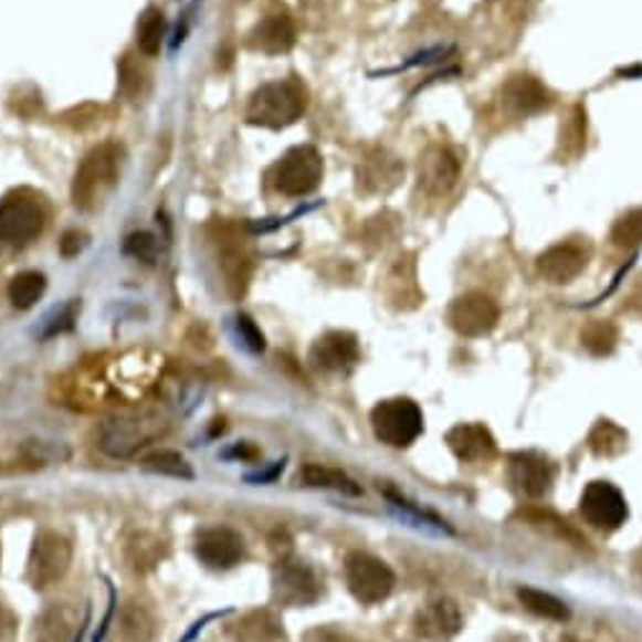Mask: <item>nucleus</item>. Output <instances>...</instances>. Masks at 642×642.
Listing matches in <instances>:
<instances>
[{
  "mask_svg": "<svg viewBox=\"0 0 642 642\" xmlns=\"http://www.w3.org/2000/svg\"><path fill=\"white\" fill-rule=\"evenodd\" d=\"M309 94L298 78H281V82L263 84L261 90L251 96L245 119L249 125L281 129L294 125V122L306 112Z\"/></svg>",
  "mask_w": 642,
  "mask_h": 642,
  "instance_id": "f257e3e1",
  "label": "nucleus"
},
{
  "mask_svg": "<svg viewBox=\"0 0 642 642\" xmlns=\"http://www.w3.org/2000/svg\"><path fill=\"white\" fill-rule=\"evenodd\" d=\"M167 420L157 412H127L114 415L102 425L99 445L112 459H131L149 443L160 441L167 433Z\"/></svg>",
  "mask_w": 642,
  "mask_h": 642,
  "instance_id": "f03ea898",
  "label": "nucleus"
},
{
  "mask_svg": "<svg viewBox=\"0 0 642 642\" xmlns=\"http://www.w3.org/2000/svg\"><path fill=\"white\" fill-rule=\"evenodd\" d=\"M119 165H122V147L107 143L94 147L84 162L78 165L72 198L78 210H94L99 202L107 198V192L119 180Z\"/></svg>",
  "mask_w": 642,
  "mask_h": 642,
  "instance_id": "7ed1b4c3",
  "label": "nucleus"
},
{
  "mask_svg": "<svg viewBox=\"0 0 642 642\" xmlns=\"http://www.w3.org/2000/svg\"><path fill=\"white\" fill-rule=\"evenodd\" d=\"M322 178L324 160L312 145L292 147L269 172L271 188L284 198L312 196V192L322 185Z\"/></svg>",
  "mask_w": 642,
  "mask_h": 642,
  "instance_id": "20e7f679",
  "label": "nucleus"
},
{
  "mask_svg": "<svg viewBox=\"0 0 642 642\" xmlns=\"http://www.w3.org/2000/svg\"><path fill=\"white\" fill-rule=\"evenodd\" d=\"M375 438L390 448H408L418 441L425 430V418L415 400L410 398H390L375 404L372 415Z\"/></svg>",
  "mask_w": 642,
  "mask_h": 642,
  "instance_id": "39448f33",
  "label": "nucleus"
},
{
  "mask_svg": "<svg viewBox=\"0 0 642 642\" xmlns=\"http://www.w3.org/2000/svg\"><path fill=\"white\" fill-rule=\"evenodd\" d=\"M46 213L39 198L29 192H11L0 200V245L6 249H25L43 233Z\"/></svg>",
  "mask_w": 642,
  "mask_h": 642,
  "instance_id": "423d86ee",
  "label": "nucleus"
},
{
  "mask_svg": "<svg viewBox=\"0 0 642 642\" xmlns=\"http://www.w3.org/2000/svg\"><path fill=\"white\" fill-rule=\"evenodd\" d=\"M345 579L349 592L362 604H380L394 589V571L382 559L367 551L347 554Z\"/></svg>",
  "mask_w": 642,
  "mask_h": 642,
  "instance_id": "0eeeda50",
  "label": "nucleus"
},
{
  "mask_svg": "<svg viewBox=\"0 0 642 642\" xmlns=\"http://www.w3.org/2000/svg\"><path fill=\"white\" fill-rule=\"evenodd\" d=\"M69 567H72V544L66 536L59 532L36 534L29 554V569H25L31 587L43 592V589L59 585L66 577Z\"/></svg>",
  "mask_w": 642,
  "mask_h": 642,
  "instance_id": "6e6552de",
  "label": "nucleus"
},
{
  "mask_svg": "<svg viewBox=\"0 0 642 642\" xmlns=\"http://www.w3.org/2000/svg\"><path fill=\"white\" fill-rule=\"evenodd\" d=\"M579 512H582V518L592 529L604 534L618 532L630 516L628 501H624L622 491L612 486L610 481L589 483L582 498H579Z\"/></svg>",
  "mask_w": 642,
  "mask_h": 642,
  "instance_id": "1a4fd4ad",
  "label": "nucleus"
},
{
  "mask_svg": "<svg viewBox=\"0 0 642 642\" xmlns=\"http://www.w3.org/2000/svg\"><path fill=\"white\" fill-rule=\"evenodd\" d=\"M322 597L316 571L302 559H281L274 569V600L284 607H309Z\"/></svg>",
  "mask_w": 642,
  "mask_h": 642,
  "instance_id": "9d476101",
  "label": "nucleus"
},
{
  "mask_svg": "<svg viewBox=\"0 0 642 642\" xmlns=\"http://www.w3.org/2000/svg\"><path fill=\"white\" fill-rule=\"evenodd\" d=\"M501 319L498 304L483 292H469L455 298L448 309V324L465 339L486 337Z\"/></svg>",
  "mask_w": 642,
  "mask_h": 642,
  "instance_id": "9b49d317",
  "label": "nucleus"
},
{
  "mask_svg": "<svg viewBox=\"0 0 642 642\" xmlns=\"http://www.w3.org/2000/svg\"><path fill=\"white\" fill-rule=\"evenodd\" d=\"M196 554L210 569H233L245 559V541L239 532L228 526H208L196 536Z\"/></svg>",
  "mask_w": 642,
  "mask_h": 642,
  "instance_id": "f8f14e48",
  "label": "nucleus"
},
{
  "mask_svg": "<svg viewBox=\"0 0 642 642\" xmlns=\"http://www.w3.org/2000/svg\"><path fill=\"white\" fill-rule=\"evenodd\" d=\"M461 178V162L443 145H430L420 157L418 182L430 198H445Z\"/></svg>",
  "mask_w": 642,
  "mask_h": 642,
  "instance_id": "ddd939ff",
  "label": "nucleus"
},
{
  "mask_svg": "<svg viewBox=\"0 0 642 642\" xmlns=\"http://www.w3.org/2000/svg\"><path fill=\"white\" fill-rule=\"evenodd\" d=\"M589 253L582 243L577 241H561L554 243L536 259V274H539L547 284L565 286L571 284L582 271L587 269Z\"/></svg>",
  "mask_w": 642,
  "mask_h": 642,
  "instance_id": "4468645a",
  "label": "nucleus"
},
{
  "mask_svg": "<svg viewBox=\"0 0 642 642\" xmlns=\"http://www.w3.org/2000/svg\"><path fill=\"white\" fill-rule=\"evenodd\" d=\"M554 465L539 453H514L508 459V481L526 498H544L554 486Z\"/></svg>",
  "mask_w": 642,
  "mask_h": 642,
  "instance_id": "2eb2a0df",
  "label": "nucleus"
},
{
  "mask_svg": "<svg viewBox=\"0 0 642 642\" xmlns=\"http://www.w3.org/2000/svg\"><path fill=\"white\" fill-rule=\"evenodd\" d=\"M359 357H362V351H359V341L351 331H327L314 341L309 351L312 365L324 372H349L359 362Z\"/></svg>",
  "mask_w": 642,
  "mask_h": 642,
  "instance_id": "dca6fc26",
  "label": "nucleus"
},
{
  "mask_svg": "<svg viewBox=\"0 0 642 642\" xmlns=\"http://www.w3.org/2000/svg\"><path fill=\"white\" fill-rule=\"evenodd\" d=\"M445 443L463 463H486L496 455V441L481 422H461L448 430Z\"/></svg>",
  "mask_w": 642,
  "mask_h": 642,
  "instance_id": "f3484780",
  "label": "nucleus"
},
{
  "mask_svg": "<svg viewBox=\"0 0 642 642\" xmlns=\"http://www.w3.org/2000/svg\"><path fill=\"white\" fill-rule=\"evenodd\" d=\"M501 102H504L506 112H512L514 117H532V114H539L549 107L551 94L539 78L516 74L501 90Z\"/></svg>",
  "mask_w": 642,
  "mask_h": 642,
  "instance_id": "a211bd4d",
  "label": "nucleus"
},
{
  "mask_svg": "<svg viewBox=\"0 0 642 642\" xmlns=\"http://www.w3.org/2000/svg\"><path fill=\"white\" fill-rule=\"evenodd\" d=\"M296 43V25L286 11H271L256 23L251 33V46L263 54H286Z\"/></svg>",
  "mask_w": 642,
  "mask_h": 642,
  "instance_id": "6ab92c4d",
  "label": "nucleus"
},
{
  "mask_svg": "<svg viewBox=\"0 0 642 642\" xmlns=\"http://www.w3.org/2000/svg\"><path fill=\"white\" fill-rule=\"evenodd\" d=\"M463 628V618L459 604L453 600H435L422 607V612L418 614V632L422 638L433 640V642H445L455 638Z\"/></svg>",
  "mask_w": 642,
  "mask_h": 642,
  "instance_id": "aec40b11",
  "label": "nucleus"
},
{
  "mask_svg": "<svg viewBox=\"0 0 642 642\" xmlns=\"http://www.w3.org/2000/svg\"><path fill=\"white\" fill-rule=\"evenodd\" d=\"M404 167L400 165L398 157L387 155L385 149H377L372 157H367L359 167V190L369 192V196H380V192H390L394 185L402 180Z\"/></svg>",
  "mask_w": 642,
  "mask_h": 642,
  "instance_id": "412c9836",
  "label": "nucleus"
},
{
  "mask_svg": "<svg viewBox=\"0 0 642 642\" xmlns=\"http://www.w3.org/2000/svg\"><path fill=\"white\" fill-rule=\"evenodd\" d=\"M155 635V620L143 604H127L114 620L112 642H149Z\"/></svg>",
  "mask_w": 642,
  "mask_h": 642,
  "instance_id": "4be33fe9",
  "label": "nucleus"
},
{
  "mask_svg": "<svg viewBox=\"0 0 642 642\" xmlns=\"http://www.w3.org/2000/svg\"><path fill=\"white\" fill-rule=\"evenodd\" d=\"M302 478L306 486H312V488H331L347 496L362 494V488H359V483H355V478H349L347 473L339 469H329V465H319V463L304 465Z\"/></svg>",
  "mask_w": 642,
  "mask_h": 642,
  "instance_id": "5701e85b",
  "label": "nucleus"
},
{
  "mask_svg": "<svg viewBox=\"0 0 642 642\" xmlns=\"http://www.w3.org/2000/svg\"><path fill=\"white\" fill-rule=\"evenodd\" d=\"M587 445L597 459H618L628 448V433L612 420H600L587 438Z\"/></svg>",
  "mask_w": 642,
  "mask_h": 642,
  "instance_id": "b1692460",
  "label": "nucleus"
},
{
  "mask_svg": "<svg viewBox=\"0 0 642 642\" xmlns=\"http://www.w3.org/2000/svg\"><path fill=\"white\" fill-rule=\"evenodd\" d=\"M139 469L147 473H155V476H167V478H178V481L196 478L192 465L178 451H152L139 461Z\"/></svg>",
  "mask_w": 642,
  "mask_h": 642,
  "instance_id": "393cba45",
  "label": "nucleus"
},
{
  "mask_svg": "<svg viewBox=\"0 0 642 642\" xmlns=\"http://www.w3.org/2000/svg\"><path fill=\"white\" fill-rule=\"evenodd\" d=\"M43 294H46V276L39 271H23L8 284V298L15 309H31L41 302Z\"/></svg>",
  "mask_w": 642,
  "mask_h": 642,
  "instance_id": "a878e982",
  "label": "nucleus"
},
{
  "mask_svg": "<svg viewBox=\"0 0 642 642\" xmlns=\"http://www.w3.org/2000/svg\"><path fill=\"white\" fill-rule=\"evenodd\" d=\"M516 594H518V602H522L529 612H534L536 618L554 620V622L569 620V607L549 592H541V589H534V587H522Z\"/></svg>",
  "mask_w": 642,
  "mask_h": 642,
  "instance_id": "bb28decb",
  "label": "nucleus"
},
{
  "mask_svg": "<svg viewBox=\"0 0 642 642\" xmlns=\"http://www.w3.org/2000/svg\"><path fill=\"white\" fill-rule=\"evenodd\" d=\"M579 341L592 357H607L618 347L620 331L610 319H592L579 334Z\"/></svg>",
  "mask_w": 642,
  "mask_h": 642,
  "instance_id": "cd10ccee",
  "label": "nucleus"
},
{
  "mask_svg": "<svg viewBox=\"0 0 642 642\" xmlns=\"http://www.w3.org/2000/svg\"><path fill=\"white\" fill-rule=\"evenodd\" d=\"M165 31H167V21L162 11L157 8H149L143 15H139L137 23V46L143 51L145 56H157L162 49L165 41Z\"/></svg>",
  "mask_w": 642,
  "mask_h": 642,
  "instance_id": "c85d7f7f",
  "label": "nucleus"
},
{
  "mask_svg": "<svg viewBox=\"0 0 642 642\" xmlns=\"http://www.w3.org/2000/svg\"><path fill=\"white\" fill-rule=\"evenodd\" d=\"M74 624H76V612L72 610V607H66V604L54 607V610H49L41 618L39 638L41 642H66L69 635H76Z\"/></svg>",
  "mask_w": 642,
  "mask_h": 642,
  "instance_id": "c756f323",
  "label": "nucleus"
},
{
  "mask_svg": "<svg viewBox=\"0 0 642 642\" xmlns=\"http://www.w3.org/2000/svg\"><path fill=\"white\" fill-rule=\"evenodd\" d=\"M518 516H522L526 524L536 526V529H547L551 534H557L559 539L577 544V547H587V539H582V536H579L575 529H571V526L565 522V518L554 516L551 512H541V508H526V512H522Z\"/></svg>",
  "mask_w": 642,
  "mask_h": 642,
  "instance_id": "7c9ffc66",
  "label": "nucleus"
},
{
  "mask_svg": "<svg viewBox=\"0 0 642 642\" xmlns=\"http://www.w3.org/2000/svg\"><path fill=\"white\" fill-rule=\"evenodd\" d=\"M610 241L618 249H638L642 245V208H632L614 221L610 231Z\"/></svg>",
  "mask_w": 642,
  "mask_h": 642,
  "instance_id": "2f4dec72",
  "label": "nucleus"
},
{
  "mask_svg": "<svg viewBox=\"0 0 642 642\" xmlns=\"http://www.w3.org/2000/svg\"><path fill=\"white\" fill-rule=\"evenodd\" d=\"M78 312H82V302H78V298H72V302L59 306V309H54L46 316V319H43L39 339H51V337H59V334H64V331H72L76 319H78Z\"/></svg>",
  "mask_w": 642,
  "mask_h": 642,
  "instance_id": "473e14b6",
  "label": "nucleus"
},
{
  "mask_svg": "<svg viewBox=\"0 0 642 642\" xmlns=\"http://www.w3.org/2000/svg\"><path fill=\"white\" fill-rule=\"evenodd\" d=\"M243 632H251V638H245V642H281L284 640V632H281L278 622L271 618L269 612L251 614V618L243 622Z\"/></svg>",
  "mask_w": 642,
  "mask_h": 642,
  "instance_id": "72a5a7b5",
  "label": "nucleus"
},
{
  "mask_svg": "<svg viewBox=\"0 0 642 642\" xmlns=\"http://www.w3.org/2000/svg\"><path fill=\"white\" fill-rule=\"evenodd\" d=\"M157 239L152 233H131L125 243V253L137 261L155 263L157 261Z\"/></svg>",
  "mask_w": 642,
  "mask_h": 642,
  "instance_id": "f704fd0d",
  "label": "nucleus"
},
{
  "mask_svg": "<svg viewBox=\"0 0 642 642\" xmlns=\"http://www.w3.org/2000/svg\"><path fill=\"white\" fill-rule=\"evenodd\" d=\"M235 327H239L241 341L253 351V355H261V351L266 349V337H263V331L256 327V322H253L251 316L241 314L239 319H235Z\"/></svg>",
  "mask_w": 642,
  "mask_h": 642,
  "instance_id": "c9c22d12",
  "label": "nucleus"
},
{
  "mask_svg": "<svg viewBox=\"0 0 642 642\" xmlns=\"http://www.w3.org/2000/svg\"><path fill=\"white\" fill-rule=\"evenodd\" d=\"M304 642H355L345 630L337 628H316L312 632H306Z\"/></svg>",
  "mask_w": 642,
  "mask_h": 642,
  "instance_id": "e433bc0d",
  "label": "nucleus"
},
{
  "mask_svg": "<svg viewBox=\"0 0 642 642\" xmlns=\"http://www.w3.org/2000/svg\"><path fill=\"white\" fill-rule=\"evenodd\" d=\"M107 592H109V602H107V612H104V618H102V624H99V630L94 632V638L92 642H102L104 638H107V632L112 628V622H114V610H117V592H114V587L107 582Z\"/></svg>",
  "mask_w": 642,
  "mask_h": 642,
  "instance_id": "4c0bfd02",
  "label": "nucleus"
},
{
  "mask_svg": "<svg viewBox=\"0 0 642 642\" xmlns=\"http://www.w3.org/2000/svg\"><path fill=\"white\" fill-rule=\"evenodd\" d=\"M82 245H84V235L76 233V231H69V233H64V239H61V253H64L66 259H72V256H76L78 251H82Z\"/></svg>",
  "mask_w": 642,
  "mask_h": 642,
  "instance_id": "58836bf2",
  "label": "nucleus"
},
{
  "mask_svg": "<svg viewBox=\"0 0 642 642\" xmlns=\"http://www.w3.org/2000/svg\"><path fill=\"white\" fill-rule=\"evenodd\" d=\"M225 614H231V610H223V612H210V614H206V618L202 620H198L196 624H192V628L188 630V635H185L180 642H192L196 640L202 630L208 628V622H213V620H221V618H225Z\"/></svg>",
  "mask_w": 642,
  "mask_h": 642,
  "instance_id": "ea45409f",
  "label": "nucleus"
},
{
  "mask_svg": "<svg viewBox=\"0 0 642 642\" xmlns=\"http://www.w3.org/2000/svg\"><path fill=\"white\" fill-rule=\"evenodd\" d=\"M284 465H286V461H276L274 465H271V469H266V471H259V473H249V476H245V481L249 483H271L274 481L281 471H284Z\"/></svg>",
  "mask_w": 642,
  "mask_h": 642,
  "instance_id": "a19ab883",
  "label": "nucleus"
},
{
  "mask_svg": "<svg viewBox=\"0 0 642 642\" xmlns=\"http://www.w3.org/2000/svg\"><path fill=\"white\" fill-rule=\"evenodd\" d=\"M225 459H241V461H253L259 459V448L251 445V443H241L231 448V451H225Z\"/></svg>",
  "mask_w": 642,
  "mask_h": 642,
  "instance_id": "79ce46f5",
  "label": "nucleus"
},
{
  "mask_svg": "<svg viewBox=\"0 0 642 642\" xmlns=\"http://www.w3.org/2000/svg\"><path fill=\"white\" fill-rule=\"evenodd\" d=\"M13 628V620H11V614L6 612V607L0 604V642H3L8 638V632H11Z\"/></svg>",
  "mask_w": 642,
  "mask_h": 642,
  "instance_id": "37998d69",
  "label": "nucleus"
},
{
  "mask_svg": "<svg viewBox=\"0 0 642 642\" xmlns=\"http://www.w3.org/2000/svg\"><path fill=\"white\" fill-rule=\"evenodd\" d=\"M90 607L84 610V618H82V624H78V630H76V635H74V642H84V635H86V630H90Z\"/></svg>",
  "mask_w": 642,
  "mask_h": 642,
  "instance_id": "c03bdc74",
  "label": "nucleus"
},
{
  "mask_svg": "<svg viewBox=\"0 0 642 642\" xmlns=\"http://www.w3.org/2000/svg\"><path fill=\"white\" fill-rule=\"evenodd\" d=\"M630 312H635V314H640L642 316V284L635 288V294L630 296Z\"/></svg>",
  "mask_w": 642,
  "mask_h": 642,
  "instance_id": "a18cd8bd",
  "label": "nucleus"
},
{
  "mask_svg": "<svg viewBox=\"0 0 642 642\" xmlns=\"http://www.w3.org/2000/svg\"><path fill=\"white\" fill-rule=\"evenodd\" d=\"M561 642H585V640H577V638H565Z\"/></svg>",
  "mask_w": 642,
  "mask_h": 642,
  "instance_id": "49530a36",
  "label": "nucleus"
}]
</instances>
